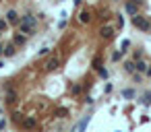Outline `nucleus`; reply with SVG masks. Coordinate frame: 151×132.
Instances as JSON below:
<instances>
[{
    "label": "nucleus",
    "instance_id": "17",
    "mask_svg": "<svg viewBox=\"0 0 151 132\" xmlns=\"http://www.w3.org/2000/svg\"><path fill=\"white\" fill-rule=\"evenodd\" d=\"M97 74H99L101 79H108V68H103V66H99V68H97Z\"/></svg>",
    "mask_w": 151,
    "mask_h": 132
},
{
    "label": "nucleus",
    "instance_id": "3",
    "mask_svg": "<svg viewBox=\"0 0 151 132\" xmlns=\"http://www.w3.org/2000/svg\"><path fill=\"white\" fill-rule=\"evenodd\" d=\"M19 23H23V25H27V27H35V23H37V19L33 17V15H25V17H21V21H19Z\"/></svg>",
    "mask_w": 151,
    "mask_h": 132
},
{
    "label": "nucleus",
    "instance_id": "25",
    "mask_svg": "<svg viewBox=\"0 0 151 132\" xmlns=\"http://www.w3.org/2000/svg\"><path fill=\"white\" fill-rule=\"evenodd\" d=\"M79 93H81V87L75 85V87H73V95H79Z\"/></svg>",
    "mask_w": 151,
    "mask_h": 132
},
{
    "label": "nucleus",
    "instance_id": "32",
    "mask_svg": "<svg viewBox=\"0 0 151 132\" xmlns=\"http://www.w3.org/2000/svg\"><path fill=\"white\" fill-rule=\"evenodd\" d=\"M118 132H120V130H118Z\"/></svg>",
    "mask_w": 151,
    "mask_h": 132
},
{
    "label": "nucleus",
    "instance_id": "5",
    "mask_svg": "<svg viewBox=\"0 0 151 132\" xmlns=\"http://www.w3.org/2000/svg\"><path fill=\"white\" fill-rule=\"evenodd\" d=\"M124 8H126V13L131 15V17H135V15H139V6L133 2V0H128V2L124 4Z\"/></svg>",
    "mask_w": 151,
    "mask_h": 132
},
{
    "label": "nucleus",
    "instance_id": "7",
    "mask_svg": "<svg viewBox=\"0 0 151 132\" xmlns=\"http://www.w3.org/2000/svg\"><path fill=\"white\" fill-rule=\"evenodd\" d=\"M147 66H149V64H147L143 58H141V60H135V70H137V72H145Z\"/></svg>",
    "mask_w": 151,
    "mask_h": 132
},
{
    "label": "nucleus",
    "instance_id": "16",
    "mask_svg": "<svg viewBox=\"0 0 151 132\" xmlns=\"http://www.w3.org/2000/svg\"><path fill=\"white\" fill-rule=\"evenodd\" d=\"M23 126H25V128H33V126H35V120H33V118H27V120H23Z\"/></svg>",
    "mask_w": 151,
    "mask_h": 132
},
{
    "label": "nucleus",
    "instance_id": "33",
    "mask_svg": "<svg viewBox=\"0 0 151 132\" xmlns=\"http://www.w3.org/2000/svg\"><path fill=\"white\" fill-rule=\"evenodd\" d=\"M149 31H151V29H149Z\"/></svg>",
    "mask_w": 151,
    "mask_h": 132
},
{
    "label": "nucleus",
    "instance_id": "13",
    "mask_svg": "<svg viewBox=\"0 0 151 132\" xmlns=\"http://www.w3.org/2000/svg\"><path fill=\"white\" fill-rule=\"evenodd\" d=\"M13 43H15V46H23V43H25V35H15Z\"/></svg>",
    "mask_w": 151,
    "mask_h": 132
},
{
    "label": "nucleus",
    "instance_id": "27",
    "mask_svg": "<svg viewBox=\"0 0 151 132\" xmlns=\"http://www.w3.org/2000/svg\"><path fill=\"white\" fill-rule=\"evenodd\" d=\"M145 74H147V76H151V66H147V70H145Z\"/></svg>",
    "mask_w": 151,
    "mask_h": 132
},
{
    "label": "nucleus",
    "instance_id": "6",
    "mask_svg": "<svg viewBox=\"0 0 151 132\" xmlns=\"http://www.w3.org/2000/svg\"><path fill=\"white\" fill-rule=\"evenodd\" d=\"M58 66H60L58 58H50V60L46 62V70H48V72H52V70H56V68H58Z\"/></svg>",
    "mask_w": 151,
    "mask_h": 132
},
{
    "label": "nucleus",
    "instance_id": "29",
    "mask_svg": "<svg viewBox=\"0 0 151 132\" xmlns=\"http://www.w3.org/2000/svg\"><path fill=\"white\" fill-rule=\"evenodd\" d=\"M0 128H4V122H0Z\"/></svg>",
    "mask_w": 151,
    "mask_h": 132
},
{
    "label": "nucleus",
    "instance_id": "26",
    "mask_svg": "<svg viewBox=\"0 0 151 132\" xmlns=\"http://www.w3.org/2000/svg\"><path fill=\"white\" fill-rule=\"evenodd\" d=\"M122 25H124V19H122V15H118V27L122 29Z\"/></svg>",
    "mask_w": 151,
    "mask_h": 132
},
{
    "label": "nucleus",
    "instance_id": "4",
    "mask_svg": "<svg viewBox=\"0 0 151 132\" xmlns=\"http://www.w3.org/2000/svg\"><path fill=\"white\" fill-rule=\"evenodd\" d=\"M19 21H21V19H19V15H17V10H8V13H6V23H8V25H19Z\"/></svg>",
    "mask_w": 151,
    "mask_h": 132
},
{
    "label": "nucleus",
    "instance_id": "31",
    "mask_svg": "<svg viewBox=\"0 0 151 132\" xmlns=\"http://www.w3.org/2000/svg\"><path fill=\"white\" fill-rule=\"evenodd\" d=\"M116 2H120V0H116Z\"/></svg>",
    "mask_w": 151,
    "mask_h": 132
},
{
    "label": "nucleus",
    "instance_id": "22",
    "mask_svg": "<svg viewBox=\"0 0 151 132\" xmlns=\"http://www.w3.org/2000/svg\"><path fill=\"white\" fill-rule=\"evenodd\" d=\"M15 99H17V93H15V91H10V89H8V101H15Z\"/></svg>",
    "mask_w": 151,
    "mask_h": 132
},
{
    "label": "nucleus",
    "instance_id": "15",
    "mask_svg": "<svg viewBox=\"0 0 151 132\" xmlns=\"http://www.w3.org/2000/svg\"><path fill=\"white\" fill-rule=\"evenodd\" d=\"M56 116H58V118L69 116V109H66V107H58V109H56Z\"/></svg>",
    "mask_w": 151,
    "mask_h": 132
},
{
    "label": "nucleus",
    "instance_id": "28",
    "mask_svg": "<svg viewBox=\"0 0 151 132\" xmlns=\"http://www.w3.org/2000/svg\"><path fill=\"white\" fill-rule=\"evenodd\" d=\"M4 52V46H2V43H0V54H2Z\"/></svg>",
    "mask_w": 151,
    "mask_h": 132
},
{
    "label": "nucleus",
    "instance_id": "11",
    "mask_svg": "<svg viewBox=\"0 0 151 132\" xmlns=\"http://www.w3.org/2000/svg\"><path fill=\"white\" fill-rule=\"evenodd\" d=\"M15 52H17V46H15V43H8V46L4 48V52H2V54H4L6 58H10V56H15Z\"/></svg>",
    "mask_w": 151,
    "mask_h": 132
},
{
    "label": "nucleus",
    "instance_id": "1",
    "mask_svg": "<svg viewBox=\"0 0 151 132\" xmlns=\"http://www.w3.org/2000/svg\"><path fill=\"white\" fill-rule=\"evenodd\" d=\"M131 21H133V25H135L137 29H141V31H149V29H151V23H149L145 17H141V15H135Z\"/></svg>",
    "mask_w": 151,
    "mask_h": 132
},
{
    "label": "nucleus",
    "instance_id": "8",
    "mask_svg": "<svg viewBox=\"0 0 151 132\" xmlns=\"http://www.w3.org/2000/svg\"><path fill=\"white\" fill-rule=\"evenodd\" d=\"M91 19H93V17H91V10H87V8L81 10V15H79V21H81V23H89Z\"/></svg>",
    "mask_w": 151,
    "mask_h": 132
},
{
    "label": "nucleus",
    "instance_id": "12",
    "mask_svg": "<svg viewBox=\"0 0 151 132\" xmlns=\"http://www.w3.org/2000/svg\"><path fill=\"white\" fill-rule=\"evenodd\" d=\"M19 29H21V33H25V35H33V29L27 27V25H23V23H19Z\"/></svg>",
    "mask_w": 151,
    "mask_h": 132
},
{
    "label": "nucleus",
    "instance_id": "24",
    "mask_svg": "<svg viewBox=\"0 0 151 132\" xmlns=\"http://www.w3.org/2000/svg\"><path fill=\"white\" fill-rule=\"evenodd\" d=\"M143 103H145V105H147V103H151V93H147V95L143 97Z\"/></svg>",
    "mask_w": 151,
    "mask_h": 132
},
{
    "label": "nucleus",
    "instance_id": "30",
    "mask_svg": "<svg viewBox=\"0 0 151 132\" xmlns=\"http://www.w3.org/2000/svg\"><path fill=\"white\" fill-rule=\"evenodd\" d=\"M71 132H77V130H71Z\"/></svg>",
    "mask_w": 151,
    "mask_h": 132
},
{
    "label": "nucleus",
    "instance_id": "23",
    "mask_svg": "<svg viewBox=\"0 0 151 132\" xmlns=\"http://www.w3.org/2000/svg\"><path fill=\"white\" fill-rule=\"evenodd\" d=\"M128 46H131V41H128V39H124V41H122V50H120V52H122V54H124V50H126V48H128Z\"/></svg>",
    "mask_w": 151,
    "mask_h": 132
},
{
    "label": "nucleus",
    "instance_id": "20",
    "mask_svg": "<svg viewBox=\"0 0 151 132\" xmlns=\"http://www.w3.org/2000/svg\"><path fill=\"white\" fill-rule=\"evenodd\" d=\"M99 66H101V60H99V58L95 56V58H93V68L97 70V68H99Z\"/></svg>",
    "mask_w": 151,
    "mask_h": 132
},
{
    "label": "nucleus",
    "instance_id": "19",
    "mask_svg": "<svg viewBox=\"0 0 151 132\" xmlns=\"http://www.w3.org/2000/svg\"><path fill=\"white\" fill-rule=\"evenodd\" d=\"M120 58H122V52H114L112 54V62H118Z\"/></svg>",
    "mask_w": 151,
    "mask_h": 132
},
{
    "label": "nucleus",
    "instance_id": "10",
    "mask_svg": "<svg viewBox=\"0 0 151 132\" xmlns=\"http://www.w3.org/2000/svg\"><path fill=\"white\" fill-rule=\"evenodd\" d=\"M124 70L128 72V74H135L137 70H135V60H126L124 62Z\"/></svg>",
    "mask_w": 151,
    "mask_h": 132
},
{
    "label": "nucleus",
    "instance_id": "9",
    "mask_svg": "<svg viewBox=\"0 0 151 132\" xmlns=\"http://www.w3.org/2000/svg\"><path fill=\"white\" fill-rule=\"evenodd\" d=\"M87 124H89V116H85V118H83V120H81V122L77 124V128H75V130H77V132H85V128H87Z\"/></svg>",
    "mask_w": 151,
    "mask_h": 132
},
{
    "label": "nucleus",
    "instance_id": "14",
    "mask_svg": "<svg viewBox=\"0 0 151 132\" xmlns=\"http://www.w3.org/2000/svg\"><path fill=\"white\" fill-rule=\"evenodd\" d=\"M122 97H124V99H133V97H135V91H133V89H124V91H122Z\"/></svg>",
    "mask_w": 151,
    "mask_h": 132
},
{
    "label": "nucleus",
    "instance_id": "2",
    "mask_svg": "<svg viewBox=\"0 0 151 132\" xmlns=\"http://www.w3.org/2000/svg\"><path fill=\"white\" fill-rule=\"evenodd\" d=\"M99 37H101V39H112V37H114V27L103 25V27L99 29Z\"/></svg>",
    "mask_w": 151,
    "mask_h": 132
},
{
    "label": "nucleus",
    "instance_id": "18",
    "mask_svg": "<svg viewBox=\"0 0 151 132\" xmlns=\"http://www.w3.org/2000/svg\"><path fill=\"white\" fill-rule=\"evenodd\" d=\"M6 27H8L6 19H0V33H2V31H6Z\"/></svg>",
    "mask_w": 151,
    "mask_h": 132
},
{
    "label": "nucleus",
    "instance_id": "21",
    "mask_svg": "<svg viewBox=\"0 0 151 132\" xmlns=\"http://www.w3.org/2000/svg\"><path fill=\"white\" fill-rule=\"evenodd\" d=\"M141 56H143V52H141V50H135V56H133V60H141Z\"/></svg>",
    "mask_w": 151,
    "mask_h": 132
}]
</instances>
